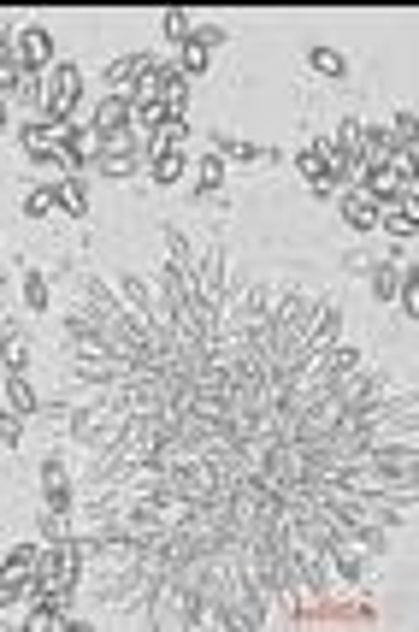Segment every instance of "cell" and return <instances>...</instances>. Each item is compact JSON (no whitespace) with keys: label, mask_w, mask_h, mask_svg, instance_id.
I'll use <instances>...</instances> for the list:
<instances>
[{"label":"cell","mask_w":419,"mask_h":632,"mask_svg":"<svg viewBox=\"0 0 419 632\" xmlns=\"http://www.w3.org/2000/svg\"><path fill=\"white\" fill-rule=\"evenodd\" d=\"M130 113H136V107H130V95H101V101H95L89 130H124V125H130Z\"/></svg>","instance_id":"obj_17"},{"label":"cell","mask_w":419,"mask_h":632,"mask_svg":"<svg viewBox=\"0 0 419 632\" xmlns=\"http://www.w3.org/2000/svg\"><path fill=\"white\" fill-rule=\"evenodd\" d=\"M83 302H89V308H95V314H101V319H113V314H130V308H124V296H119V290H113V284H107V278H83Z\"/></svg>","instance_id":"obj_16"},{"label":"cell","mask_w":419,"mask_h":632,"mask_svg":"<svg viewBox=\"0 0 419 632\" xmlns=\"http://www.w3.org/2000/svg\"><path fill=\"white\" fill-rule=\"evenodd\" d=\"M219 190H225V160L207 154V160L195 166V195H219Z\"/></svg>","instance_id":"obj_23"},{"label":"cell","mask_w":419,"mask_h":632,"mask_svg":"<svg viewBox=\"0 0 419 632\" xmlns=\"http://www.w3.org/2000/svg\"><path fill=\"white\" fill-rule=\"evenodd\" d=\"M0 130H12V113H6V101H0Z\"/></svg>","instance_id":"obj_34"},{"label":"cell","mask_w":419,"mask_h":632,"mask_svg":"<svg viewBox=\"0 0 419 632\" xmlns=\"http://www.w3.org/2000/svg\"><path fill=\"white\" fill-rule=\"evenodd\" d=\"M36 556H42V544H12L6 556H0V579H36Z\"/></svg>","instance_id":"obj_18"},{"label":"cell","mask_w":419,"mask_h":632,"mask_svg":"<svg viewBox=\"0 0 419 632\" xmlns=\"http://www.w3.org/2000/svg\"><path fill=\"white\" fill-rule=\"evenodd\" d=\"M12 130H18V148H24L36 166H48V172H60V178H77V172H71V160L54 148V136H48L42 119H36V125H12Z\"/></svg>","instance_id":"obj_5"},{"label":"cell","mask_w":419,"mask_h":632,"mask_svg":"<svg viewBox=\"0 0 419 632\" xmlns=\"http://www.w3.org/2000/svg\"><path fill=\"white\" fill-rule=\"evenodd\" d=\"M148 160H89V172H101V178H136Z\"/></svg>","instance_id":"obj_27"},{"label":"cell","mask_w":419,"mask_h":632,"mask_svg":"<svg viewBox=\"0 0 419 632\" xmlns=\"http://www.w3.org/2000/svg\"><path fill=\"white\" fill-rule=\"evenodd\" d=\"M77 101H83V71L71 60H54L48 77H36V119L42 125H65L77 113Z\"/></svg>","instance_id":"obj_2"},{"label":"cell","mask_w":419,"mask_h":632,"mask_svg":"<svg viewBox=\"0 0 419 632\" xmlns=\"http://www.w3.org/2000/svg\"><path fill=\"white\" fill-rule=\"evenodd\" d=\"M119 296H124V308H130V314L160 319V302H154V290H148V278H142V272H119Z\"/></svg>","instance_id":"obj_13"},{"label":"cell","mask_w":419,"mask_h":632,"mask_svg":"<svg viewBox=\"0 0 419 632\" xmlns=\"http://www.w3.org/2000/svg\"><path fill=\"white\" fill-rule=\"evenodd\" d=\"M36 532H42V544H54V538H71V514H54V508H42V514H36Z\"/></svg>","instance_id":"obj_25"},{"label":"cell","mask_w":419,"mask_h":632,"mask_svg":"<svg viewBox=\"0 0 419 632\" xmlns=\"http://www.w3.org/2000/svg\"><path fill=\"white\" fill-rule=\"evenodd\" d=\"M307 65H313L325 83H343V77H349V60H343L337 48H325V42H319V48H307Z\"/></svg>","instance_id":"obj_20"},{"label":"cell","mask_w":419,"mask_h":632,"mask_svg":"<svg viewBox=\"0 0 419 632\" xmlns=\"http://www.w3.org/2000/svg\"><path fill=\"white\" fill-rule=\"evenodd\" d=\"M189 278H195V302L219 314V308H225V296H231V272H225V249H219V243H207V249L195 254Z\"/></svg>","instance_id":"obj_3"},{"label":"cell","mask_w":419,"mask_h":632,"mask_svg":"<svg viewBox=\"0 0 419 632\" xmlns=\"http://www.w3.org/2000/svg\"><path fill=\"white\" fill-rule=\"evenodd\" d=\"M213 148H219V160H260V148L242 142L237 130H213Z\"/></svg>","instance_id":"obj_22"},{"label":"cell","mask_w":419,"mask_h":632,"mask_svg":"<svg viewBox=\"0 0 419 632\" xmlns=\"http://www.w3.org/2000/svg\"><path fill=\"white\" fill-rule=\"evenodd\" d=\"M0 42H6V24H0Z\"/></svg>","instance_id":"obj_35"},{"label":"cell","mask_w":419,"mask_h":632,"mask_svg":"<svg viewBox=\"0 0 419 632\" xmlns=\"http://www.w3.org/2000/svg\"><path fill=\"white\" fill-rule=\"evenodd\" d=\"M378 219H384V201L372 190H355V184H349V190H343V225H349V231H378Z\"/></svg>","instance_id":"obj_9"},{"label":"cell","mask_w":419,"mask_h":632,"mask_svg":"<svg viewBox=\"0 0 419 632\" xmlns=\"http://www.w3.org/2000/svg\"><path fill=\"white\" fill-rule=\"evenodd\" d=\"M154 101H160L172 119H189V77H183L178 65H160V77H154Z\"/></svg>","instance_id":"obj_10"},{"label":"cell","mask_w":419,"mask_h":632,"mask_svg":"<svg viewBox=\"0 0 419 632\" xmlns=\"http://www.w3.org/2000/svg\"><path fill=\"white\" fill-rule=\"evenodd\" d=\"M189 42H195L201 54H213L219 42H231V30H219V24H201V30H189Z\"/></svg>","instance_id":"obj_29"},{"label":"cell","mask_w":419,"mask_h":632,"mask_svg":"<svg viewBox=\"0 0 419 632\" xmlns=\"http://www.w3.org/2000/svg\"><path fill=\"white\" fill-rule=\"evenodd\" d=\"M6 408L12 414H42V396H36V384H30V373H6Z\"/></svg>","instance_id":"obj_15"},{"label":"cell","mask_w":419,"mask_h":632,"mask_svg":"<svg viewBox=\"0 0 419 632\" xmlns=\"http://www.w3.org/2000/svg\"><path fill=\"white\" fill-rule=\"evenodd\" d=\"M160 30H166V36H172V42H189V18H183V12H160Z\"/></svg>","instance_id":"obj_33"},{"label":"cell","mask_w":419,"mask_h":632,"mask_svg":"<svg viewBox=\"0 0 419 632\" xmlns=\"http://www.w3.org/2000/svg\"><path fill=\"white\" fill-rule=\"evenodd\" d=\"M83 550H77V538H54V544H42V556H36V579H30V597L36 603H71V591H77V579H83Z\"/></svg>","instance_id":"obj_1"},{"label":"cell","mask_w":419,"mask_h":632,"mask_svg":"<svg viewBox=\"0 0 419 632\" xmlns=\"http://www.w3.org/2000/svg\"><path fill=\"white\" fill-rule=\"evenodd\" d=\"M36 479H42V508H54V514H71V503H77V485H71V467H65V455H48Z\"/></svg>","instance_id":"obj_6"},{"label":"cell","mask_w":419,"mask_h":632,"mask_svg":"<svg viewBox=\"0 0 419 632\" xmlns=\"http://www.w3.org/2000/svg\"><path fill=\"white\" fill-rule=\"evenodd\" d=\"M296 172L307 178V184H319V178H325V160H319L313 148H301V154H296Z\"/></svg>","instance_id":"obj_32"},{"label":"cell","mask_w":419,"mask_h":632,"mask_svg":"<svg viewBox=\"0 0 419 632\" xmlns=\"http://www.w3.org/2000/svg\"><path fill=\"white\" fill-rule=\"evenodd\" d=\"M24 213H30V219H54V213H65L60 178H54V184H36V190L24 195Z\"/></svg>","instance_id":"obj_19"},{"label":"cell","mask_w":419,"mask_h":632,"mask_svg":"<svg viewBox=\"0 0 419 632\" xmlns=\"http://www.w3.org/2000/svg\"><path fill=\"white\" fill-rule=\"evenodd\" d=\"M60 190H65V213L89 219V178H60Z\"/></svg>","instance_id":"obj_24"},{"label":"cell","mask_w":419,"mask_h":632,"mask_svg":"<svg viewBox=\"0 0 419 632\" xmlns=\"http://www.w3.org/2000/svg\"><path fill=\"white\" fill-rule=\"evenodd\" d=\"M402 272H408V266H396V260H372V266H366V290H372V302H378V308H384V302H396Z\"/></svg>","instance_id":"obj_12"},{"label":"cell","mask_w":419,"mask_h":632,"mask_svg":"<svg viewBox=\"0 0 419 632\" xmlns=\"http://www.w3.org/2000/svg\"><path fill=\"white\" fill-rule=\"evenodd\" d=\"M30 355H36L30 331L24 325H0V361H6V373H30Z\"/></svg>","instance_id":"obj_11"},{"label":"cell","mask_w":419,"mask_h":632,"mask_svg":"<svg viewBox=\"0 0 419 632\" xmlns=\"http://www.w3.org/2000/svg\"><path fill=\"white\" fill-rule=\"evenodd\" d=\"M166 254H172V266H195V249H189L183 225H166Z\"/></svg>","instance_id":"obj_26"},{"label":"cell","mask_w":419,"mask_h":632,"mask_svg":"<svg viewBox=\"0 0 419 632\" xmlns=\"http://www.w3.org/2000/svg\"><path fill=\"white\" fill-rule=\"evenodd\" d=\"M160 71V60H148V54H124V60H113L107 71H101V83H107V95H130L136 83H148Z\"/></svg>","instance_id":"obj_7"},{"label":"cell","mask_w":419,"mask_h":632,"mask_svg":"<svg viewBox=\"0 0 419 632\" xmlns=\"http://www.w3.org/2000/svg\"><path fill=\"white\" fill-rule=\"evenodd\" d=\"M390 136H396V142H419V113L414 107H402V113L390 119Z\"/></svg>","instance_id":"obj_28"},{"label":"cell","mask_w":419,"mask_h":632,"mask_svg":"<svg viewBox=\"0 0 419 632\" xmlns=\"http://www.w3.org/2000/svg\"><path fill=\"white\" fill-rule=\"evenodd\" d=\"M183 172H189V154H178V148H166V154L148 160V184H154V190H178Z\"/></svg>","instance_id":"obj_14"},{"label":"cell","mask_w":419,"mask_h":632,"mask_svg":"<svg viewBox=\"0 0 419 632\" xmlns=\"http://www.w3.org/2000/svg\"><path fill=\"white\" fill-rule=\"evenodd\" d=\"M12 60H18L24 77H48V71H54V36H48V24L18 30V36H12Z\"/></svg>","instance_id":"obj_4"},{"label":"cell","mask_w":419,"mask_h":632,"mask_svg":"<svg viewBox=\"0 0 419 632\" xmlns=\"http://www.w3.org/2000/svg\"><path fill=\"white\" fill-rule=\"evenodd\" d=\"M178 71H183V77H201V71H207V54H201L195 42H183V48H178Z\"/></svg>","instance_id":"obj_30"},{"label":"cell","mask_w":419,"mask_h":632,"mask_svg":"<svg viewBox=\"0 0 419 632\" xmlns=\"http://www.w3.org/2000/svg\"><path fill=\"white\" fill-rule=\"evenodd\" d=\"M24 308L36 319L48 314V272H42V266H24Z\"/></svg>","instance_id":"obj_21"},{"label":"cell","mask_w":419,"mask_h":632,"mask_svg":"<svg viewBox=\"0 0 419 632\" xmlns=\"http://www.w3.org/2000/svg\"><path fill=\"white\" fill-rule=\"evenodd\" d=\"M18 438H24V414H0V449H18Z\"/></svg>","instance_id":"obj_31"},{"label":"cell","mask_w":419,"mask_h":632,"mask_svg":"<svg viewBox=\"0 0 419 632\" xmlns=\"http://www.w3.org/2000/svg\"><path fill=\"white\" fill-rule=\"evenodd\" d=\"M325 568L337 573L343 585H355V591L372 585V562H366V550H355V544H331V550H325Z\"/></svg>","instance_id":"obj_8"}]
</instances>
